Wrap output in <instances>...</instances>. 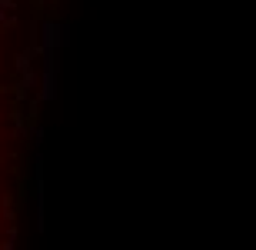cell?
<instances>
[{
	"label": "cell",
	"instance_id": "obj_1",
	"mask_svg": "<svg viewBox=\"0 0 256 250\" xmlns=\"http://www.w3.org/2000/svg\"><path fill=\"white\" fill-rule=\"evenodd\" d=\"M54 7L57 0L40 4L34 14L14 10L0 27V250H10L17 230L24 150L44 97V40L50 34L44 14Z\"/></svg>",
	"mask_w": 256,
	"mask_h": 250
}]
</instances>
